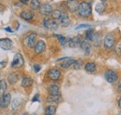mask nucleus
<instances>
[{"label":"nucleus","mask_w":121,"mask_h":115,"mask_svg":"<svg viewBox=\"0 0 121 115\" xmlns=\"http://www.w3.org/2000/svg\"><path fill=\"white\" fill-rule=\"evenodd\" d=\"M77 15L79 17H82V18H87V17H90L92 13V8H91V4L89 2H81L78 6V8H77Z\"/></svg>","instance_id":"obj_1"},{"label":"nucleus","mask_w":121,"mask_h":115,"mask_svg":"<svg viewBox=\"0 0 121 115\" xmlns=\"http://www.w3.org/2000/svg\"><path fill=\"white\" fill-rule=\"evenodd\" d=\"M115 42H116V39H115V36L113 33H108L104 37V46L106 50H109L111 48H113V46L115 45Z\"/></svg>","instance_id":"obj_2"},{"label":"nucleus","mask_w":121,"mask_h":115,"mask_svg":"<svg viewBox=\"0 0 121 115\" xmlns=\"http://www.w3.org/2000/svg\"><path fill=\"white\" fill-rule=\"evenodd\" d=\"M104 78H105V80L108 83L114 84V83H116L117 81L118 76H117V73L114 70H107L104 72Z\"/></svg>","instance_id":"obj_3"},{"label":"nucleus","mask_w":121,"mask_h":115,"mask_svg":"<svg viewBox=\"0 0 121 115\" xmlns=\"http://www.w3.org/2000/svg\"><path fill=\"white\" fill-rule=\"evenodd\" d=\"M35 41H36V34L34 33H31L28 35H26V37L24 38V45L29 47V48H32L33 46L35 45Z\"/></svg>","instance_id":"obj_4"},{"label":"nucleus","mask_w":121,"mask_h":115,"mask_svg":"<svg viewBox=\"0 0 121 115\" xmlns=\"http://www.w3.org/2000/svg\"><path fill=\"white\" fill-rule=\"evenodd\" d=\"M43 25L46 29L48 30H51V31H55L57 30L59 25H58V22H56L55 20H51V19H45L43 21Z\"/></svg>","instance_id":"obj_5"},{"label":"nucleus","mask_w":121,"mask_h":115,"mask_svg":"<svg viewBox=\"0 0 121 115\" xmlns=\"http://www.w3.org/2000/svg\"><path fill=\"white\" fill-rule=\"evenodd\" d=\"M10 100H11V95L9 93L3 94L0 97V109L7 108L10 104Z\"/></svg>","instance_id":"obj_6"},{"label":"nucleus","mask_w":121,"mask_h":115,"mask_svg":"<svg viewBox=\"0 0 121 115\" xmlns=\"http://www.w3.org/2000/svg\"><path fill=\"white\" fill-rule=\"evenodd\" d=\"M23 63H24V60H23L22 56L20 53H17V54H15V56L13 58V60L11 62V67L12 68H20L23 65Z\"/></svg>","instance_id":"obj_7"},{"label":"nucleus","mask_w":121,"mask_h":115,"mask_svg":"<svg viewBox=\"0 0 121 115\" xmlns=\"http://www.w3.org/2000/svg\"><path fill=\"white\" fill-rule=\"evenodd\" d=\"M79 4L80 3L78 2V0H68L66 2V8L70 12H76Z\"/></svg>","instance_id":"obj_8"},{"label":"nucleus","mask_w":121,"mask_h":115,"mask_svg":"<svg viewBox=\"0 0 121 115\" xmlns=\"http://www.w3.org/2000/svg\"><path fill=\"white\" fill-rule=\"evenodd\" d=\"M76 61V59L71 58H60L59 62H60V67H62L63 69H67L70 66H72L74 64V62Z\"/></svg>","instance_id":"obj_9"},{"label":"nucleus","mask_w":121,"mask_h":115,"mask_svg":"<svg viewBox=\"0 0 121 115\" xmlns=\"http://www.w3.org/2000/svg\"><path fill=\"white\" fill-rule=\"evenodd\" d=\"M48 77H49V79H50V80H52V81H58L60 77V70L55 69V68L50 69V70L48 72Z\"/></svg>","instance_id":"obj_10"},{"label":"nucleus","mask_w":121,"mask_h":115,"mask_svg":"<svg viewBox=\"0 0 121 115\" xmlns=\"http://www.w3.org/2000/svg\"><path fill=\"white\" fill-rule=\"evenodd\" d=\"M52 7L49 5V4H44V5H42L41 7H40V8H39V12H40V14L43 15V16H49V15H51L52 13Z\"/></svg>","instance_id":"obj_11"},{"label":"nucleus","mask_w":121,"mask_h":115,"mask_svg":"<svg viewBox=\"0 0 121 115\" xmlns=\"http://www.w3.org/2000/svg\"><path fill=\"white\" fill-rule=\"evenodd\" d=\"M0 47L4 50H10L12 48V41L9 38L0 39Z\"/></svg>","instance_id":"obj_12"},{"label":"nucleus","mask_w":121,"mask_h":115,"mask_svg":"<svg viewBox=\"0 0 121 115\" xmlns=\"http://www.w3.org/2000/svg\"><path fill=\"white\" fill-rule=\"evenodd\" d=\"M35 48V53L36 55H39V54H42L46 49V44L43 40H40L38 41L37 43L35 44V45L34 46Z\"/></svg>","instance_id":"obj_13"},{"label":"nucleus","mask_w":121,"mask_h":115,"mask_svg":"<svg viewBox=\"0 0 121 115\" xmlns=\"http://www.w3.org/2000/svg\"><path fill=\"white\" fill-rule=\"evenodd\" d=\"M59 21H60V24L62 27H68L70 25V22H71L69 16H68L67 13H65V12H62V14L60 16Z\"/></svg>","instance_id":"obj_14"},{"label":"nucleus","mask_w":121,"mask_h":115,"mask_svg":"<svg viewBox=\"0 0 121 115\" xmlns=\"http://www.w3.org/2000/svg\"><path fill=\"white\" fill-rule=\"evenodd\" d=\"M80 48L83 50V52L86 55H90L91 51V45L90 43L86 42V41H82V43L80 44Z\"/></svg>","instance_id":"obj_15"},{"label":"nucleus","mask_w":121,"mask_h":115,"mask_svg":"<svg viewBox=\"0 0 121 115\" xmlns=\"http://www.w3.org/2000/svg\"><path fill=\"white\" fill-rule=\"evenodd\" d=\"M84 69H85L86 72H89V73H93V72H95L97 68H96V64L94 62H88L87 64H85Z\"/></svg>","instance_id":"obj_16"},{"label":"nucleus","mask_w":121,"mask_h":115,"mask_svg":"<svg viewBox=\"0 0 121 115\" xmlns=\"http://www.w3.org/2000/svg\"><path fill=\"white\" fill-rule=\"evenodd\" d=\"M34 13L30 10H23L21 13V18L23 19L24 21H31L34 18Z\"/></svg>","instance_id":"obj_17"},{"label":"nucleus","mask_w":121,"mask_h":115,"mask_svg":"<svg viewBox=\"0 0 121 115\" xmlns=\"http://www.w3.org/2000/svg\"><path fill=\"white\" fill-rule=\"evenodd\" d=\"M61 100V97L60 95H49L47 99V101L49 103H58Z\"/></svg>","instance_id":"obj_18"},{"label":"nucleus","mask_w":121,"mask_h":115,"mask_svg":"<svg viewBox=\"0 0 121 115\" xmlns=\"http://www.w3.org/2000/svg\"><path fill=\"white\" fill-rule=\"evenodd\" d=\"M18 80H19V75H18L17 73H15V72H11V73H9V76H8V81H9V83L11 84V85L16 84V83L18 82Z\"/></svg>","instance_id":"obj_19"},{"label":"nucleus","mask_w":121,"mask_h":115,"mask_svg":"<svg viewBox=\"0 0 121 115\" xmlns=\"http://www.w3.org/2000/svg\"><path fill=\"white\" fill-rule=\"evenodd\" d=\"M49 95H60V88L57 85H50L48 86Z\"/></svg>","instance_id":"obj_20"},{"label":"nucleus","mask_w":121,"mask_h":115,"mask_svg":"<svg viewBox=\"0 0 121 115\" xmlns=\"http://www.w3.org/2000/svg\"><path fill=\"white\" fill-rule=\"evenodd\" d=\"M32 85H33V80L31 79L30 77L25 76V77L22 78V87L28 88V87H30Z\"/></svg>","instance_id":"obj_21"},{"label":"nucleus","mask_w":121,"mask_h":115,"mask_svg":"<svg viewBox=\"0 0 121 115\" xmlns=\"http://www.w3.org/2000/svg\"><path fill=\"white\" fill-rule=\"evenodd\" d=\"M56 113V107L53 105H49L46 108L45 114L46 115H55Z\"/></svg>","instance_id":"obj_22"},{"label":"nucleus","mask_w":121,"mask_h":115,"mask_svg":"<svg viewBox=\"0 0 121 115\" xmlns=\"http://www.w3.org/2000/svg\"><path fill=\"white\" fill-rule=\"evenodd\" d=\"M41 7L40 5V2L39 0H31L30 2V8L33 10H36V9H39Z\"/></svg>","instance_id":"obj_23"},{"label":"nucleus","mask_w":121,"mask_h":115,"mask_svg":"<svg viewBox=\"0 0 121 115\" xmlns=\"http://www.w3.org/2000/svg\"><path fill=\"white\" fill-rule=\"evenodd\" d=\"M94 32H93V29L90 28L89 30L86 31V39L89 40V41H92L93 38H94Z\"/></svg>","instance_id":"obj_24"},{"label":"nucleus","mask_w":121,"mask_h":115,"mask_svg":"<svg viewBox=\"0 0 121 115\" xmlns=\"http://www.w3.org/2000/svg\"><path fill=\"white\" fill-rule=\"evenodd\" d=\"M104 9H105V5L104 4V2H101V3H99V4H97L96 5V8H95V10L98 12V13H103L104 11Z\"/></svg>","instance_id":"obj_25"},{"label":"nucleus","mask_w":121,"mask_h":115,"mask_svg":"<svg viewBox=\"0 0 121 115\" xmlns=\"http://www.w3.org/2000/svg\"><path fill=\"white\" fill-rule=\"evenodd\" d=\"M62 14V12L60 11L59 9H56V10H53L52 11V13H51V18L53 19V20H60V16Z\"/></svg>","instance_id":"obj_26"},{"label":"nucleus","mask_w":121,"mask_h":115,"mask_svg":"<svg viewBox=\"0 0 121 115\" xmlns=\"http://www.w3.org/2000/svg\"><path fill=\"white\" fill-rule=\"evenodd\" d=\"M7 90V83L5 80H0V94L3 95L5 94Z\"/></svg>","instance_id":"obj_27"},{"label":"nucleus","mask_w":121,"mask_h":115,"mask_svg":"<svg viewBox=\"0 0 121 115\" xmlns=\"http://www.w3.org/2000/svg\"><path fill=\"white\" fill-rule=\"evenodd\" d=\"M54 36H56L59 39L61 45H63V46L66 45V37H63L62 35H60V34H54Z\"/></svg>","instance_id":"obj_28"},{"label":"nucleus","mask_w":121,"mask_h":115,"mask_svg":"<svg viewBox=\"0 0 121 115\" xmlns=\"http://www.w3.org/2000/svg\"><path fill=\"white\" fill-rule=\"evenodd\" d=\"M20 103H21V101L19 100L18 99H16L12 101V103H11V108H12V110H17L19 107H20Z\"/></svg>","instance_id":"obj_29"},{"label":"nucleus","mask_w":121,"mask_h":115,"mask_svg":"<svg viewBox=\"0 0 121 115\" xmlns=\"http://www.w3.org/2000/svg\"><path fill=\"white\" fill-rule=\"evenodd\" d=\"M94 44H95V45H99L100 44H101V40H100V33H98V34H95L94 35V38H93V40H92Z\"/></svg>","instance_id":"obj_30"},{"label":"nucleus","mask_w":121,"mask_h":115,"mask_svg":"<svg viewBox=\"0 0 121 115\" xmlns=\"http://www.w3.org/2000/svg\"><path fill=\"white\" fill-rule=\"evenodd\" d=\"M72 66H73V68L75 70H79L81 68V66H82V62L81 61H78V60H76Z\"/></svg>","instance_id":"obj_31"},{"label":"nucleus","mask_w":121,"mask_h":115,"mask_svg":"<svg viewBox=\"0 0 121 115\" xmlns=\"http://www.w3.org/2000/svg\"><path fill=\"white\" fill-rule=\"evenodd\" d=\"M90 27H91V26L88 25V24H81V25L76 27V30H78V29H81V28H90Z\"/></svg>","instance_id":"obj_32"},{"label":"nucleus","mask_w":121,"mask_h":115,"mask_svg":"<svg viewBox=\"0 0 121 115\" xmlns=\"http://www.w3.org/2000/svg\"><path fill=\"white\" fill-rule=\"evenodd\" d=\"M116 51H117V53L118 55H121V44L117 45V48H116Z\"/></svg>","instance_id":"obj_33"},{"label":"nucleus","mask_w":121,"mask_h":115,"mask_svg":"<svg viewBox=\"0 0 121 115\" xmlns=\"http://www.w3.org/2000/svg\"><path fill=\"white\" fill-rule=\"evenodd\" d=\"M34 70H35V72H38L40 71V66L37 65V64H35V65H34Z\"/></svg>","instance_id":"obj_34"},{"label":"nucleus","mask_w":121,"mask_h":115,"mask_svg":"<svg viewBox=\"0 0 121 115\" xmlns=\"http://www.w3.org/2000/svg\"><path fill=\"white\" fill-rule=\"evenodd\" d=\"M37 99H38V95H37V94H36V95H35V98H34V99H32V101H33V102H34V101H36V100H37Z\"/></svg>","instance_id":"obj_35"},{"label":"nucleus","mask_w":121,"mask_h":115,"mask_svg":"<svg viewBox=\"0 0 121 115\" xmlns=\"http://www.w3.org/2000/svg\"><path fill=\"white\" fill-rule=\"evenodd\" d=\"M5 30H6L7 32H9V33H13V30H11V29L9 28V27H8V28H6Z\"/></svg>","instance_id":"obj_36"},{"label":"nucleus","mask_w":121,"mask_h":115,"mask_svg":"<svg viewBox=\"0 0 121 115\" xmlns=\"http://www.w3.org/2000/svg\"><path fill=\"white\" fill-rule=\"evenodd\" d=\"M28 1H29V0H21V2H22V3H23V4L28 3Z\"/></svg>","instance_id":"obj_37"},{"label":"nucleus","mask_w":121,"mask_h":115,"mask_svg":"<svg viewBox=\"0 0 121 115\" xmlns=\"http://www.w3.org/2000/svg\"><path fill=\"white\" fill-rule=\"evenodd\" d=\"M118 106H119V108L121 109V97H120V99H118Z\"/></svg>","instance_id":"obj_38"},{"label":"nucleus","mask_w":121,"mask_h":115,"mask_svg":"<svg viewBox=\"0 0 121 115\" xmlns=\"http://www.w3.org/2000/svg\"><path fill=\"white\" fill-rule=\"evenodd\" d=\"M105 1H107V0H101V2H105Z\"/></svg>","instance_id":"obj_39"},{"label":"nucleus","mask_w":121,"mask_h":115,"mask_svg":"<svg viewBox=\"0 0 121 115\" xmlns=\"http://www.w3.org/2000/svg\"><path fill=\"white\" fill-rule=\"evenodd\" d=\"M119 115H121V111H119Z\"/></svg>","instance_id":"obj_40"},{"label":"nucleus","mask_w":121,"mask_h":115,"mask_svg":"<svg viewBox=\"0 0 121 115\" xmlns=\"http://www.w3.org/2000/svg\"><path fill=\"white\" fill-rule=\"evenodd\" d=\"M11 115H16V114H11Z\"/></svg>","instance_id":"obj_41"},{"label":"nucleus","mask_w":121,"mask_h":115,"mask_svg":"<svg viewBox=\"0 0 121 115\" xmlns=\"http://www.w3.org/2000/svg\"><path fill=\"white\" fill-rule=\"evenodd\" d=\"M24 115H28V114H24Z\"/></svg>","instance_id":"obj_42"}]
</instances>
